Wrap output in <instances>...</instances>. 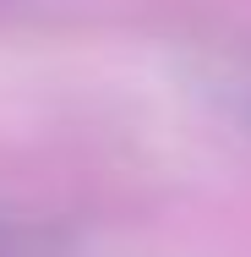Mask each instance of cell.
I'll return each instance as SVG.
<instances>
[{"mask_svg": "<svg viewBox=\"0 0 251 257\" xmlns=\"http://www.w3.org/2000/svg\"><path fill=\"white\" fill-rule=\"evenodd\" d=\"M66 252H71V235L55 219L0 208V257H66Z\"/></svg>", "mask_w": 251, "mask_h": 257, "instance_id": "6da1fadb", "label": "cell"}, {"mask_svg": "<svg viewBox=\"0 0 251 257\" xmlns=\"http://www.w3.org/2000/svg\"><path fill=\"white\" fill-rule=\"evenodd\" d=\"M246 126H251V104H246Z\"/></svg>", "mask_w": 251, "mask_h": 257, "instance_id": "7a4b0ae2", "label": "cell"}]
</instances>
